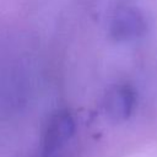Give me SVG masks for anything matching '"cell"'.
<instances>
[{
	"mask_svg": "<svg viewBox=\"0 0 157 157\" xmlns=\"http://www.w3.org/2000/svg\"><path fill=\"white\" fill-rule=\"evenodd\" d=\"M146 32L144 15L135 7H118L110 18L109 33L117 42H131L139 39Z\"/></svg>",
	"mask_w": 157,
	"mask_h": 157,
	"instance_id": "6da1fadb",
	"label": "cell"
},
{
	"mask_svg": "<svg viewBox=\"0 0 157 157\" xmlns=\"http://www.w3.org/2000/svg\"><path fill=\"white\" fill-rule=\"evenodd\" d=\"M136 107V92L128 83L113 86L104 99V108L114 121H124L130 118Z\"/></svg>",
	"mask_w": 157,
	"mask_h": 157,
	"instance_id": "7a4b0ae2",
	"label": "cell"
},
{
	"mask_svg": "<svg viewBox=\"0 0 157 157\" xmlns=\"http://www.w3.org/2000/svg\"><path fill=\"white\" fill-rule=\"evenodd\" d=\"M75 131L74 117L67 110H60L54 114L45 130L44 135V148L47 152H52L64 145Z\"/></svg>",
	"mask_w": 157,
	"mask_h": 157,
	"instance_id": "3957f363",
	"label": "cell"
}]
</instances>
